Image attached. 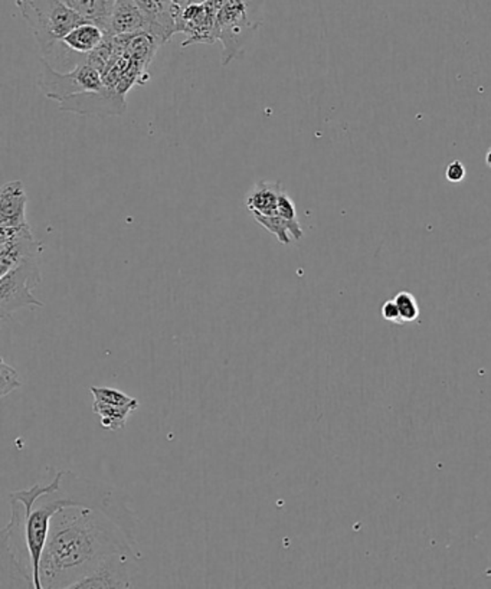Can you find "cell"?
Instances as JSON below:
<instances>
[{
  "label": "cell",
  "mask_w": 491,
  "mask_h": 589,
  "mask_svg": "<svg viewBox=\"0 0 491 589\" xmlns=\"http://www.w3.org/2000/svg\"><path fill=\"white\" fill-rule=\"evenodd\" d=\"M136 514L125 496L76 476V500L58 510L39 563L44 588H71L113 556L141 558Z\"/></svg>",
  "instance_id": "6da1fadb"
},
{
  "label": "cell",
  "mask_w": 491,
  "mask_h": 589,
  "mask_svg": "<svg viewBox=\"0 0 491 589\" xmlns=\"http://www.w3.org/2000/svg\"><path fill=\"white\" fill-rule=\"evenodd\" d=\"M216 8V36L222 42V65L241 57L264 20L265 0H212Z\"/></svg>",
  "instance_id": "7a4b0ae2"
},
{
  "label": "cell",
  "mask_w": 491,
  "mask_h": 589,
  "mask_svg": "<svg viewBox=\"0 0 491 589\" xmlns=\"http://www.w3.org/2000/svg\"><path fill=\"white\" fill-rule=\"evenodd\" d=\"M16 4L46 57L74 28L87 22L62 0H16Z\"/></svg>",
  "instance_id": "3957f363"
},
{
  "label": "cell",
  "mask_w": 491,
  "mask_h": 589,
  "mask_svg": "<svg viewBox=\"0 0 491 589\" xmlns=\"http://www.w3.org/2000/svg\"><path fill=\"white\" fill-rule=\"evenodd\" d=\"M42 281L36 258L22 261L15 269L0 277V320H13V314L18 310L35 309L45 304L32 294L36 286Z\"/></svg>",
  "instance_id": "277c9868"
},
{
  "label": "cell",
  "mask_w": 491,
  "mask_h": 589,
  "mask_svg": "<svg viewBox=\"0 0 491 589\" xmlns=\"http://www.w3.org/2000/svg\"><path fill=\"white\" fill-rule=\"evenodd\" d=\"M41 64L42 69L36 84H38L42 94L53 101L58 102L71 95L88 93V91H99L104 87L101 72L85 60H83V62L67 74L57 71L44 58H42Z\"/></svg>",
  "instance_id": "5b68a950"
},
{
  "label": "cell",
  "mask_w": 491,
  "mask_h": 589,
  "mask_svg": "<svg viewBox=\"0 0 491 589\" xmlns=\"http://www.w3.org/2000/svg\"><path fill=\"white\" fill-rule=\"evenodd\" d=\"M28 197L22 182H8L0 192V242L12 238H35L28 223Z\"/></svg>",
  "instance_id": "8992f818"
},
{
  "label": "cell",
  "mask_w": 491,
  "mask_h": 589,
  "mask_svg": "<svg viewBox=\"0 0 491 589\" xmlns=\"http://www.w3.org/2000/svg\"><path fill=\"white\" fill-rule=\"evenodd\" d=\"M58 104L60 111L80 114V116H95V117L123 116L127 110L125 95L106 85L99 91L71 95L60 100Z\"/></svg>",
  "instance_id": "52a82bcc"
},
{
  "label": "cell",
  "mask_w": 491,
  "mask_h": 589,
  "mask_svg": "<svg viewBox=\"0 0 491 589\" xmlns=\"http://www.w3.org/2000/svg\"><path fill=\"white\" fill-rule=\"evenodd\" d=\"M216 8L212 0L205 4H186L176 20V34H185L181 48L193 44H213L216 36Z\"/></svg>",
  "instance_id": "ba28073f"
},
{
  "label": "cell",
  "mask_w": 491,
  "mask_h": 589,
  "mask_svg": "<svg viewBox=\"0 0 491 589\" xmlns=\"http://www.w3.org/2000/svg\"><path fill=\"white\" fill-rule=\"evenodd\" d=\"M133 558L129 556H113L102 562L97 569L81 581L71 586L76 588H130L132 577L129 572V563Z\"/></svg>",
  "instance_id": "9c48e42d"
},
{
  "label": "cell",
  "mask_w": 491,
  "mask_h": 589,
  "mask_svg": "<svg viewBox=\"0 0 491 589\" xmlns=\"http://www.w3.org/2000/svg\"><path fill=\"white\" fill-rule=\"evenodd\" d=\"M150 22L143 9L136 0H116L110 20L107 25V35L121 36V35L136 34L141 30H149Z\"/></svg>",
  "instance_id": "30bf717a"
},
{
  "label": "cell",
  "mask_w": 491,
  "mask_h": 589,
  "mask_svg": "<svg viewBox=\"0 0 491 589\" xmlns=\"http://www.w3.org/2000/svg\"><path fill=\"white\" fill-rule=\"evenodd\" d=\"M284 190L280 182L260 181L246 195V209L254 218L278 215V200Z\"/></svg>",
  "instance_id": "8fae6325"
},
{
  "label": "cell",
  "mask_w": 491,
  "mask_h": 589,
  "mask_svg": "<svg viewBox=\"0 0 491 589\" xmlns=\"http://www.w3.org/2000/svg\"><path fill=\"white\" fill-rule=\"evenodd\" d=\"M41 251V242L27 237L0 242V276L15 269L16 265L28 258H38Z\"/></svg>",
  "instance_id": "7c38bea8"
},
{
  "label": "cell",
  "mask_w": 491,
  "mask_h": 589,
  "mask_svg": "<svg viewBox=\"0 0 491 589\" xmlns=\"http://www.w3.org/2000/svg\"><path fill=\"white\" fill-rule=\"evenodd\" d=\"M106 38V29H102L97 23L84 22L74 28L60 44L72 52L87 55L97 50Z\"/></svg>",
  "instance_id": "4fadbf2b"
},
{
  "label": "cell",
  "mask_w": 491,
  "mask_h": 589,
  "mask_svg": "<svg viewBox=\"0 0 491 589\" xmlns=\"http://www.w3.org/2000/svg\"><path fill=\"white\" fill-rule=\"evenodd\" d=\"M69 9L78 13L87 22L97 23L106 29L110 20L116 0H62Z\"/></svg>",
  "instance_id": "5bb4252c"
},
{
  "label": "cell",
  "mask_w": 491,
  "mask_h": 589,
  "mask_svg": "<svg viewBox=\"0 0 491 589\" xmlns=\"http://www.w3.org/2000/svg\"><path fill=\"white\" fill-rule=\"evenodd\" d=\"M93 411H94L95 416H99L102 430L113 431L114 432V431H120L125 427L127 418H129L132 412H134V409L94 400Z\"/></svg>",
  "instance_id": "9a60e30c"
},
{
  "label": "cell",
  "mask_w": 491,
  "mask_h": 589,
  "mask_svg": "<svg viewBox=\"0 0 491 589\" xmlns=\"http://www.w3.org/2000/svg\"><path fill=\"white\" fill-rule=\"evenodd\" d=\"M90 392L93 393L94 400L106 402V404L127 407V408H133L134 411H137L139 407H141L136 398L129 397L125 392L114 390V388H109V386H91Z\"/></svg>",
  "instance_id": "2e32d148"
},
{
  "label": "cell",
  "mask_w": 491,
  "mask_h": 589,
  "mask_svg": "<svg viewBox=\"0 0 491 589\" xmlns=\"http://www.w3.org/2000/svg\"><path fill=\"white\" fill-rule=\"evenodd\" d=\"M393 300L397 303L404 325L405 323H412V321L418 320V318H420V306H418L414 294H411L409 291H401V293H398L393 297Z\"/></svg>",
  "instance_id": "e0dca14e"
},
{
  "label": "cell",
  "mask_w": 491,
  "mask_h": 589,
  "mask_svg": "<svg viewBox=\"0 0 491 589\" xmlns=\"http://www.w3.org/2000/svg\"><path fill=\"white\" fill-rule=\"evenodd\" d=\"M0 397L6 398L9 393L15 392L16 390L22 388V382L20 381V375L15 367H9L4 359L0 360Z\"/></svg>",
  "instance_id": "ac0fdd59"
},
{
  "label": "cell",
  "mask_w": 491,
  "mask_h": 589,
  "mask_svg": "<svg viewBox=\"0 0 491 589\" xmlns=\"http://www.w3.org/2000/svg\"><path fill=\"white\" fill-rule=\"evenodd\" d=\"M381 313L382 318L385 319L386 321H390L392 325H404L402 323L401 313H399V309H398L395 300H388V302L383 303Z\"/></svg>",
  "instance_id": "d6986e66"
},
{
  "label": "cell",
  "mask_w": 491,
  "mask_h": 589,
  "mask_svg": "<svg viewBox=\"0 0 491 589\" xmlns=\"http://www.w3.org/2000/svg\"><path fill=\"white\" fill-rule=\"evenodd\" d=\"M465 174H467V170H465L464 165L460 160L451 162L446 170L447 181L451 182V183H460V182L464 181Z\"/></svg>",
  "instance_id": "ffe728a7"
},
{
  "label": "cell",
  "mask_w": 491,
  "mask_h": 589,
  "mask_svg": "<svg viewBox=\"0 0 491 589\" xmlns=\"http://www.w3.org/2000/svg\"><path fill=\"white\" fill-rule=\"evenodd\" d=\"M486 163H487L488 167H491V148L488 149L487 156H486Z\"/></svg>",
  "instance_id": "44dd1931"
},
{
  "label": "cell",
  "mask_w": 491,
  "mask_h": 589,
  "mask_svg": "<svg viewBox=\"0 0 491 589\" xmlns=\"http://www.w3.org/2000/svg\"><path fill=\"white\" fill-rule=\"evenodd\" d=\"M205 2H209V0H188V4H205Z\"/></svg>",
  "instance_id": "7402d4cb"
}]
</instances>
